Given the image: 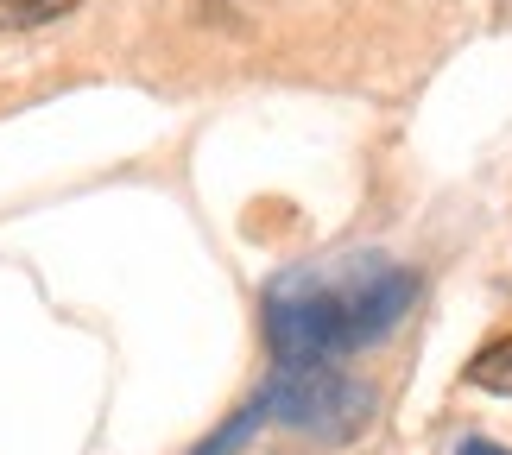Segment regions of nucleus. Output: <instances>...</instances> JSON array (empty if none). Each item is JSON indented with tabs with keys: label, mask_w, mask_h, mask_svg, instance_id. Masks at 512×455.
<instances>
[{
	"label": "nucleus",
	"mask_w": 512,
	"mask_h": 455,
	"mask_svg": "<svg viewBox=\"0 0 512 455\" xmlns=\"http://www.w3.org/2000/svg\"><path fill=\"white\" fill-rule=\"evenodd\" d=\"M70 7H83V0H0V26L19 32V26H51V19H64Z\"/></svg>",
	"instance_id": "39448f33"
},
{
	"label": "nucleus",
	"mask_w": 512,
	"mask_h": 455,
	"mask_svg": "<svg viewBox=\"0 0 512 455\" xmlns=\"http://www.w3.org/2000/svg\"><path fill=\"white\" fill-rule=\"evenodd\" d=\"M468 386L481 392H500V399H512V335H500V342H487L475 361H468Z\"/></svg>",
	"instance_id": "20e7f679"
},
{
	"label": "nucleus",
	"mask_w": 512,
	"mask_h": 455,
	"mask_svg": "<svg viewBox=\"0 0 512 455\" xmlns=\"http://www.w3.org/2000/svg\"><path fill=\"white\" fill-rule=\"evenodd\" d=\"M260 424H266V405H260V399H247L222 430H215V437H203L190 455H241V449L253 443V430H260Z\"/></svg>",
	"instance_id": "7ed1b4c3"
},
{
	"label": "nucleus",
	"mask_w": 512,
	"mask_h": 455,
	"mask_svg": "<svg viewBox=\"0 0 512 455\" xmlns=\"http://www.w3.org/2000/svg\"><path fill=\"white\" fill-rule=\"evenodd\" d=\"M456 455H512V449H500V443H487V437H462V443H456Z\"/></svg>",
	"instance_id": "423d86ee"
},
{
	"label": "nucleus",
	"mask_w": 512,
	"mask_h": 455,
	"mask_svg": "<svg viewBox=\"0 0 512 455\" xmlns=\"http://www.w3.org/2000/svg\"><path fill=\"white\" fill-rule=\"evenodd\" d=\"M253 399L266 405V424L304 430V437H317V443L361 437L373 424V411H380L373 386L342 373V367H279Z\"/></svg>",
	"instance_id": "f03ea898"
},
{
	"label": "nucleus",
	"mask_w": 512,
	"mask_h": 455,
	"mask_svg": "<svg viewBox=\"0 0 512 455\" xmlns=\"http://www.w3.org/2000/svg\"><path fill=\"white\" fill-rule=\"evenodd\" d=\"M418 272L386 253L291 266L266 285V348L279 367H336L342 354L386 342L418 304Z\"/></svg>",
	"instance_id": "f257e3e1"
}]
</instances>
